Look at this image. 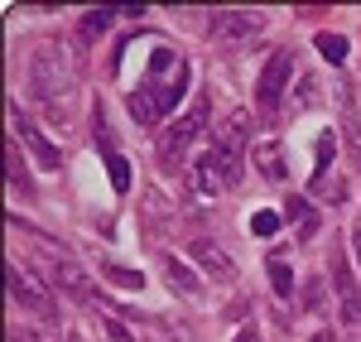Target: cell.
<instances>
[{"label":"cell","mask_w":361,"mask_h":342,"mask_svg":"<svg viewBox=\"0 0 361 342\" xmlns=\"http://www.w3.org/2000/svg\"><path fill=\"white\" fill-rule=\"evenodd\" d=\"M265 29V15H255V10H217L212 20H207V34H212V44H250L255 34Z\"/></svg>","instance_id":"7"},{"label":"cell","mask_w":361,"mask_h":342,"mask_svg":"<svg viewBox=\"0 0 361 342\" xmlns=\"http://www.w3.org/2000/svg\"><path fill=\"white\" fill-rule=\"evenodd\" d=\"M265 265H270V285H275V294H279V299H289V294H294V270H289V256H284V251H270V260H265Z\"/></svg>","instance_id":"15"},{"label":"cell","mask_w":361,"mask_h":342,"mask_svg":"<svg viewBox=\"0 0 361 342\" xmlns=\"http://www.w3.org/2000/svg\"><path fill=\"white\" fill-rule=\"evenodd\" d=\"M58 342H87V338H82V333H63Z\"/></svg>","instance_id":"28"},{"label":"cell","mask_w":361,"mask_h":342,"mask_svg":"<svg viewBox=\"0 0 361 342\" xmlns=\"http://www.w3.org/2000/svg\"><path fill=\"white\" fill-rule=\"evenodd\" d=\"M106 20H111L106 10H102V15H87V20H82V34H87V39H92V34H102V29H106Z\"/></svg>","instance_id":"23"},{"label":"cell","mask_w":361,"mask_h":342,"mask_svg":"<svg viewBox=\"0 0 361 342\" xmlns=\"http://www.w3.org/2000/svg\"><path fill=\"white\" fill-rule=\"evenodd\" d=\"M275 231H279V212H270V207L250 212V236H275Z\"/></svg>","instance_id":"17"},{"label":"cell","mask_w":361,"mask_h":342,"mask_svg":"<svg viewBox=\"0 0 361 342\" xmlns=\"http://www.w3.org/2000/svg\"><path fill=\"white\" fill-rule=\"evenodd\" d=\"M299 309H304V314H318V309H323V280H308L304 285V304H299Z\"/></svg>","instance_id":"20"},{"label":"cell","mask_w":361,"mask_h":342,"mask_svg":"<svg viewBox=\"0 0 361 342\" xmlns=\"http://www.w3.org/2000/svg\"><path fill=\"white\" fill-rule=\"evenodd\" d=\"M188 260H193L207 280H217V285H236V275H241V270H236V260L226 256L217 241H193V246H188Z\"/></svg>","instance_id":"10"},{"label":"cell","mask_w":361,"mask_h":342,"mask_svg":"<svg viewBox=\"0 0 361 342\" xmlns=\"http://www.w3.org/2000/svg\"><path fill=\"white\" fill-rule=\"evenodd\" d=\"M333 285H337V309H342V323H361V285L347 265V251L333 246Z\"/></svg>","instance_id":"9"},{"label":"cell","mask_w":361,"mask_h":342,"mask_svg":"<svg viewBox=\"0 0 361 342\" xmlns=\"http://www.w3.org/2000/svg\"><path fill=\"white\" fill-rule=\"evenodd\" d=\"M106 328H111V338H116V342H140V338H130V333H126V328H121L116 318H106Z\"/></svg>","instance_id":"24"},{"label":"cell","mask_w":361,"mask_h":342,"mask_svg":"<svg viewBox=\"0 0 361 342\" xmlns=\"http://www.w3.org/2000/svg\"><path fill=\"white\" fill-rule=\"evenodd\" d=\"M308 342H337V338H333V333H328V328H323V333H313V338H308Z\"/></svg>","instance_id":"27"},{"label":"cell","mask_w":361,"mask_h":342,"mask_svg":"<svg viewBox=\"0 0 361 342\" xmlns=\"http://www.w3.org/2000/svg\"><path fill=\"white\" fill-rule=\"evenodd\" d=\"M352 251H357V265H361V217L352 222Z\"/></svg>","instance_id":"26"},{"label":"cell","mask_w":361,"mask_h":342,"mask_svg":"<svg viewBox=\"0 0 361 342\" xmlns=\"http://www.w3.org/2000/svg\"><path fill=\"white\" fill-rule=\"evenodd\" d=\"M15 130H20V140L29 145V154H34L44 169H58V164H63V154H58L54 145H49V140H44V135H39V130L25 121V116H20V106H15Z\"/></svg>","instance_id":"12"},{"label":"cell","mask_w":361,"mask_h":342,"mask_svg":"<svg viewBox=\"0 0 361 342\" xmlns=\"http://www.w3.org/2000/svg\"><path fill=\"white\" fill-rule=\"evenodd\" d=\"M29 102L49 116L54 126L73 121V97H78V68L63 39H39L29 49Z\"/></svg>","instance_id":"1"},{"label":"cell","mask_w":361,"mask_h":342,"mask_svg":"<svg viewBox=\"0 0 361 342\" xmlns=\"http://www.w3.org/2000/svg\"><path fill=\"white\" fill-rule=\"evenodd\" d=\"M5 280H10V299L20 304V309H29L34 318H44V323H54L58 309H54V299L44 294V289L29 280L25 270H20V260H10V270H5Z\"/></svg>","instance_id":"8"},{"label":"cell","mask_w":361,"mask_h":342,"mask_svg":"<svg viewBox=\"0 0 361 342\" xmlns=\"http://www.w3.org/2000/svg\"><path fill=\"white\" fill-rule=\"evenodd\" d=\"M102 275H106L111 285H126V289L145 285V280H140V270H121V265H111V260H102Z\"/></svg>","instance_id":"19"},{"label":"cell","mask_w":361,"mask_h":342,"mask_svg":"<svg viewBox=\"0 0 361 342\" xmlns=\"http://www.w3.org/2000/svg\"><path fill=\"white\" fill-rule=\"evenodd\" d=\"M294 49H275V54L265 58V68H260V83H255V111L270 116L279 106V97H284V87L294 78Z\"/></svg>","instance_id":"6"},{"label":"cell","mask_w":361,"mask_h":342,"mask_svg":"<svg viewBox=\"0 0 361 342\" xmlns=\"http://www.w3.org/2000/svg\"><path fill=\"white\" fill-rule=\"evenodd\" d=\"M183 87H188V63L173 54V49H154L149 78L130 92V116H135L140 126H159V121L178 106Z\"/></svg>","instance_id":"2"},{"label":"cell","mask_w":361,"mask_h":342,"mask_svg":"<svg viewBox=\"0 0 361 342\" xmlns=\"http://www.w3.org/2000/svg\"><path fill=\"white\" fill-rule=\"evenodd\" d=\"M284 217L294 222V236H299V241H313V236H318V212H313L304 198H289V202H284Z\"/></svg>","instance_id":"14"},{"label":"cell","mask_w":361,"mask_h":342,"mask_svg":"<svg viewBox=\"0 0 361 342\" xmlns=\"http://www.w3.org/2000/svg\"><path fill=\"white\" fill-rule=\"evenodd\" d=\"M231 342H265V338H260V328H241V333H236Z\"/></svg>","instance_id":"25"},{"label":"cell","mask_w":361,"mask_h":342,"mask_svg":"<svg viewBox=\"0 0 361 342\" xmlns=\"http://www.w3.org/2000/svg\"><path fill=\"white\" fill-rule=\"evenodd\" d=\"M10 188L29 193V178H25V169H20V149H15V145H10Z\"/></svg>","instance_id":"21"},{"label":"cell","mask_w":361,"mask_h":342,"mask_svg":"<svg viewBox=\"0 0 361 342\" xmlns=\"http://www.w3.org/2000/svg\"><path fill=\"white\" fill-rule=\"evenodd\" d=\"M164 280H169V289H178L183 299H197V294H202V275L178 256H164Z\"/></svg>","instance_id":"11"},{"label":"cell","mask_w":361,"mask_h":342,"mask_svg":"<svg viewBox=\"0 0 361 342\" xmlns=\"http://www.w3.org/2000/svg\"><path fill=\"white\" fill-rule=\"evenodd\" d=\"M207 116H212V102H207V97H197L193 106H188V111H183L164 135H159V149H154V154H159V169H164V173L183 169V159H188L193 140L207 130Z\"/></svg>","instance_id":"4"},{"label":"cell","mask_w":361,"mask_h":342,"mask_svg":"<svg viewBox=\"0 0 361 342\" xmlns=\"http://www.w3.org/2000/svg\"><path fill=\"white\" fill-rule=\"evenodd\" d=\"M246 145H250V116L246 111H231L217 130L212 149L197 159V188L202 193H217V188H236L241 183V159H246Z\"/></svg>","instance_id":"3"},{"label":"cell","mask_w":361,"mask_h":342,"mask_svg":"<svg viewBox=\"0 0 361 342\" xmlns=\"http://www.w3.org/2000/svg\"><path fill=\"white\" fill-rule=\"evenodd\" d=\"M44 251H49V256L39 260V265L49 270V280H54L58 294H63V299H73V304H97V289H92V280L82 275V265L68 256V251L49 246V241H44Z\"/></svg>","instance_id":"5"},{"label":"cell","mask_w":361,"mask_h":342,"mask_svg":"<svg viewBox=\"0 0 361 342\" xmlns=\"http://www.w3.org/2000/svg\"><path fill=\"white\" fill-rule=\"evenodd\" d=\"M318 54L328 58V63H342L347 58V39L342 34H318Z\"/></svg>","instance_id":"18"},{"label":"cell","mask_w":361,"mask_h":342,"mask_svg":"<svg viewBox=\"0 0 361 342\" xmlns=\"http://www.w3.org/2000/svg\"><path fill=\"white\" fill-rule=\"evenodd\" d=\"M106 169H111V188H116V193H126V188H130V164H126L116 149H106Z\"/></svg>","instance_id":"16"},{"label":"cell","mask_w":361,"mask_h":342,"mask_svg":"<svg viewBox=\"0 0 361 342\" xmlns=\"http://www.w3.org/2000/svg\"><path fill=\"white\" fill-rule=\"evenodd\" d=\"M250 154H255V169L265 173L270 183H284V149H279L275 140H260Z\"/></svg>","instance_id":"13"},{"label":"cell","mask_w":361,"mask_h":342,"mask_svg":"<svg viewBox=\"0 0 361 342\" xmlns=\"http://www.w3.org/2000/svg\"><path fill=\"white\" fill-rule=\"evenodd\" d=\"M313 193H318V198H333V202H342V198H347V188H342L337 178H333V183H328V178H323V183H313Z\"/></svg>","instance_id":"22"}]
</instances>
